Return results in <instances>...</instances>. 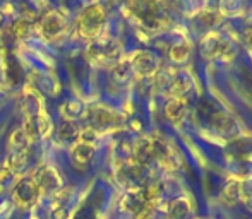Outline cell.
Here are the masks:
<instances>
[{"label": "cell", "mask_w": 252, "mask_h": 219, "mask_svg": "<svg viewBox=\"0 0 252 219\" xmlns=\"http://www.w3.org/2000/svg\"><path fill=\"white\" fill-rule=\"evenodd\" d=\"M168 56L170 60H172L173 63H186L187 60H189L190 56V50L189 47H187V43H173L172 47H170V52H168Z\"/></svg>", "instance_id": "18"}, {"label": "cell", "mask_w": 252, "mask_h": 219, "mask_svg": "<svg viewBox=\"0 0 252 219\" xmlns=\"http://www.w3.org/2000/svg\"><path fill=\"white\" fill-rule=\"evenodd\" d=\"M127 60L132 67V72L141 77H150L158 72V58L151 52H136Z\"/></svg>", "instance_id": "8"}, {"label": "cell", "mask_w": 252, "mask_h": 219, "mask_svg": "<svg viewBox=\"0 0 252 219\" xmlns=\"http://www.w3.org/2000/svg\"><path fill=\"white\" fill-rule=\"evenodd\" d=\"M12 176V173H10V169L7 168L5 164L3 166H0V182H7V180Z\"/></svg>", "instance_id": "26"}, {"label": "cell", "mask_w": 252, "mask_h": 219, "mask_svg": "<svg viewBox=\"0 0 252 219\" xmlns=\"http://www.w3.org/2000/svg\"><path fill=\"white\" fill-rule=\"evenodd\" d=\"M94 156V144L91 140H79L72 147V161L79 166H86L91 163Z\"/></svg>", "instance_id": "14"}, {"label": "cell", "mask_w": 252, "mask_h": 219, "mask_svg": "<svg viewBox=\"0 0 252 219\" xmlns=\"http://www.w3.org/2000/svg\"><path fill=\"white\" fill-rule=\"evenodd\" d=\"M59 136L63 140H76V137H79V129L74 122H65L59 127Z\"/></svg>", "instance_id": "22"}, {"label": "cell", "mask_w": 252, "mask_h": 219, "mask_svg": "<svg viewBox=\"0 0 252 219\" xmlns=\"http://www.w3.org/2000/svg\"><path fill=\"white\" fill-rule=\"evenodd\" d=\"M28 137H26V134H24V130L23 129H17V130H14L12 134H10V137H9V149H10V153H17V151H24L28 147Z\"/></svg>", "instance_id": "19"}, {"label": "cell", "mask_w": 252, "mask_h": 219, "mask_svg": "<svg viewBox=\"0 0 252 219\" xmlns=\"http://www.w3.org/2000/svg\"><path fill=\"white\" fill-rule=\"evenodd\" d=\"M251 43H252V36H251Z\"/></svg>", "instance_id": "28"}, {"label": "cell", "mask_w": 252, "mask_h": 219, "mask_svg": "<svg viewBox=\"0 0 252 219\" xmlns=\"http://www.w3.org/2000/svg\"><path fill=\"white\" fill-rule=\"evenodd\" d=\"M134 163H137L143 168L150 166L153 161H156V147H155V137H141L136 140L132 149Z\"/></svg>", "instance_id": "10"}, {"label": "cell", "mask_w": 252, "mask_h": 219, "mask_svg": "<svg viewBox=\"0 0 252 219\" xmlns=\"http://www.w3.org/2000/svg\"><path fill=\"white\" fill-rule=\"evenodd\" d=\"M65 16L60 14L59 10H50V12L43 14L40 19V31L47 40L57 38L63 29H65Z\"/></svg>", "instance_id": "9"}, {"label": "cell", "mask_w": 252, "mask_h": 219, "mask_svg": "<svg viewBox=\"0 0 252 219\" xmlns=\"http://www.w3.org/2000/svg\"><path fill=\"white\" fill-rule=\"evenodd\" d=\"M163 113H165L166 120L172 123H180L184 118H186L187 113V103L186 100H179V98H170L165 103V108H163Z\"/></svg>", "instance_id": "13"}, {"label": "cell", "mask_w": 252, "mask_h": 219, "mask_svg": "<svg viewBox=\"0 0 252 219\" xmlns=\"http://www.w3.org/2000/svg\"><path fill=\"white\" fill-rule=\"evenodd\" d=\"M63 108H69V110H62V115L67 118V122H72L76 116H79L81 113H83L81 105L77 103V101H67V103L63 105Z\"/></svg>", "instance_id": "24"}, {"label": "cell", "mask_w": 252, "mask_h": 219, "mask_svg": "<svg viewBox=\"0 0 252 219\" xmlns=\"http://www.w3.org/2000/svg\"><path fill=\"white\" fill-rule=\"evenodd\" d=\"M31 31V23L26 19V17H19V19L14 23L12 26V33L16 38H19V40H23V38H26L28 34H30Z\"/></svg>", "instance_id": "23"}, {"label": "cell", "mask_w": 252, "mask_h": 219, "mask_svg": "<svg viewBox=\"0 0 252 219\" xmlns=\"http://www.w3.org/2000/svg\"><path fill=\"white\" fill-rule=\"evenodd\" d=\"M36 183L40 193H52L62 187V178L60 173L57 171V168H53L50 164H41L40 168L34 171V175L31 176Z\"/></svg>", "instance_id": "5"}, {"label": "cell", "mask_w": 252, "mask_h": 219, "mask_svg": "<svg viewBox=\"0 0 252 219\" xmlns=\"http://www.w3.org/2000/svg\"><path fill=\"white\" fill-rule=\"evenodd\" d=\"M223 197L226 202L235 204L240 200V182H228L223 189Z\"/></svg>", "instance_id": "21"}, {"label": "cell", "mask_w": 252, "mask_h": 219, "mask_svg": "<svg viewBox=\"0 0 252 219\" xmlns=\"http://www.w3.org/2000/svg\"><path fill=\"white\" fill-rule=\"evenodd\" d=\"M190 216V204L186 197H177L166 206L168 219H187Z\"/></svg>", "instance_id": "15"}, {"label": "cell", "mask_w": 252, "mask_h": 219, "mask_svg": "<svg viewBox=\"0 0 252 219\" xmlns=\"http://www.w3.org/2000/svg\"><path fill=\"white\" fill-rule=\"evenodd\" d=\"M242 10V3L239 2H223L220 3V16H237Z\"/></svg>", "instance_id": "25"}, {"label": "cell", "mask_w": 252, "mask_h": 219, "mask_svg": "<svg viewBox=\"0 0 252 219\" xmlns=\"http://www.w3.org/2000/svg\"><path fill=\"white\" fill-rule=\"evenodd\" d=\"M130 12L136 17V21L150 31H159L165 29L170 24V16L166 12L163 3L156 2H134L129 3Z\"/></svg>", "instance_id": "1"}, {"label": "cell", "mask_w": 252, "mask_h": 219, "mask_svg": "<svg viewBox=\"0 0 252 219\" xmlns=\"http://www.w3.org/2000/svg\"><path fill=\"white\" fill-rule=\"evenodd\" d=\"M194 87V82L187 74H179L172 79V82L168 84V93L172 94V98H179V100H186L187 94H190Z\"/></svg>", "instance_id": "12"}, {"label": "cell", "mask_w": 252, "mask_h": 219, "mask_svg": "<svg viewBox=\"0 0 252 219\" xmlns=\"http://www.w3.org/2000/svg\"><path fill=\"white\" fill-rule=\"evenodd\" d=\"M201 50L204 56L208 58H223L226 60L230 56H233V48L230 45V41H226L220 33H208L201 41Z\"/></svg>", "instance_id": "3"}, {"label": "cell", "mask_w": 252, "mask_h": 219, "mask_svg": "<svg viewBox=\"0 0 252 219\" xmlns=\"http://www.w3.org/2000/svg\"><path fill=\"white\" fill-rule=\"evenodd\" d=\"M213 127H215L220 134H225V136H230V134L237 130L235 120L223 111H218L213 115Z\"/></svg>", "instance_id": "16"}, {"label": "cell", "mask_w": 252, "mask_h": 219, "mask_svg": "<svg viewBox=\"0 0 252 219\" xmlns=\"http://www.w3.org/2000/svg\"><path fill=\"white\" fill-rule=\"evenodd\" d=\"M106 21V12L101 3H88L77 17V31L84 40H96Z\"/></svg>", "instance_id": "2"}, {"label": "cell", "mask_w": 252, "mask_h": 219, "mask_svg": "<svg viewBox=\"0 0 252 219\" xmlns=\"http://www.w3.org/2000/svg\"><path fill=\"white\" fill-rule=\"evenodd\" d=\"M132 76H134V72H132V67H130L129 60H122V62L117 63L115 69H113V77H115L119 82H127Z\"/></svg>", "instance_id": "20"}, {"label": "cell", "mask_w": 252, "mask_h": 219, "mask_svg": "<svg viewBox=\"0 0 252 219\" xmlns=\"http://www.w3.org/2000/svg\"><path fill=\"white\" fill-rule=\"evenodd\" d=\"M12 197L19 207H31L40 197V190L33 178H21L14 187Z\"/></svg>", "instance_id": "7"}, {"label": "cell", "mask_w": 252, "mask_h": 219, "mask_svg": "<svg viewBox=\"0 0 252 219\" xmlns=\"http://www.w3.org/2000/svg\"><path fill=\"white\" fill-rule=\"evenodd\" d=\"M86 120L90 129L94 132V130L108 129L112 125H117L122 120V115L105 107H93L86 111Z\"/></svg>", "instance_id": "4"}, {"label": "cell", "mask_w": 252, "mask_h": 219, "mask_svg": "<svg viewBox=\"0 0 252 219\" xmlns=\"http://www.w3.org/2000/svg\"><path fill=\"white\" fill-rule=\"evenodd\" d=\"M117 176H119L120 183L126 185L129 190H141L148 183L146 182V168L134 163V161L132 163L120 166Z\"/></svg>", "instance_id": "6"}, {"label": "cell", "mask_w": 252, "mask_h": 219, "mask_svg": "<svg viewBox=\"0 0 252 219\" xmlns=\"http://www.w3.org/2000/svg\"><path fill=\"white\" fill-rule=\"evenodd\" d=\"M5 166L10 169V173H21L28 166V151H17V153H10L5 161Z\"/></svg>", "instance_id": "17"}, {"label": "cell", "mask_w": 252, "mask_h": 219, "mask_svg": "<svg viewBox=\"0 0 252 219\" xmlns=\"http://www.w3.org/2000/svg\"><path fill=\"white\" fill-rule=\"evenodd\" d=\"M90 54L100 63H110L120 58V45L117 41H105V43H93L90 47Z\"/></svg>", "instance_id": "11"}, {"label": "cell", "mask_w": 252, "mask_h": 219, "mask_svg": "<svg viewBox=\"0 0 252 219\" xmlns=\"http://www.w3.org/2000/svg\"><path fill=\"white\" fill-rule=\"evenodd\" d=\"M0 24H2V14H0Z\"/></svg>", "instance_id": "27"}]
</instances>
